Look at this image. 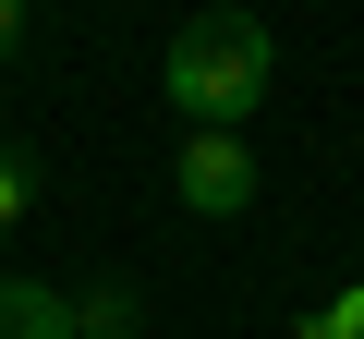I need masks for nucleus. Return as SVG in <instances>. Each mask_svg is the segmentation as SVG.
<instances>
[{"label":"nucleus","instance_id":"obj_1","mask_svg":"<svg viewBox=\"0 0 364 339\" xmlns=\"http://www.w3.org/2000/svg\"><path fill=\"white\" fill-rule=\"evenodd\" d=\"M267 73H279V49H267V25L255 13H195L170 37V61H158V85H170V109H182V133H243L255 121V97H267Z\"/></svg>","mask_w":364,"mask_h":339},{"label":"nucleus","instance_id":"obj_2","mask_svg":"<svg viewBox=\"0 0 364 339\" xmlns=\"http://www.w3.org/2000/svg\"><path fill=\"white\" fill-rule=\"evenodd\" d=\"M170 194L195 206V218H243L255 206V145L243 133H182L170 145Z\"/></svg>","mask_w":364,"mask_h":339},{"label":"nucleus","instance_id":"obj_3","mask_svg":"<svg viewBox=\"0 0 364 339\" xmlns=\"http://www.w3.org/2000/svg\"><path fill=\"white\" fill-rule=\"evenodd\" d=\"M0 339H85L49 279H0Z\"/></svg>","mask_w":364,"mask_h":339},{"label":"nucleus","instance_id":"obj_4","mask_svg":"<svg viewBox=\"0 0 364 339\" xmlns=\"http://www.w3.org/2000/svg\"><path fill=\"white\" fill-rule=\"evenodd\" d=\"M304 339H364V279H340V291L304 315Z\"/></svg>","mask_w":364,"mask_h":339},{"label":"nucleus","instance_id":"obj_5","mask_svg":"<svg viewBox=\"0 0 364 339\" xmlns=\"http://www.w3.org/2000/svg\"><path fill=\"white\" fill-rule=\"evenodd\" d=\"M25 206H37V170H25V145H0V230H25Z\"/></svg>","mask_w":364,"mask_h":339},{"label":"nucleus","instance_id":"obj_6","mask_svg":"<svg viewBox=\"0 0 364 339\" xmlns=\"http://www.w3.org/2000/svg\"><path fill=\"white\" fill-rule=\"evenodd\" d=\"M25 49V0H0V61H13Z\"/></svg>","mask_w":364,"mask_h":339}]
</instances>
